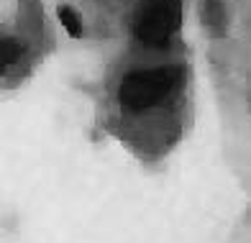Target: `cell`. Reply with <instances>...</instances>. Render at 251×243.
<instances>
[{
	"label": "cell",
	"mask_w": 251,
	"mask_h": 243,
	"mask_svg": "<svg viewBox=\"0 0 251 243\" xmlns=\"http://www.w3.org/2000/svg\"><path fill=\"white\" fill-rule=\"evenodd\" d=\"M21 54H24V46H21V41H16V39H3V67L13 64Z\"/></svg>",
	"instance_id": "4"
},
{
	"label": "cell",
	"mask_w": 251,
	"mask_h": 243,
	"mask_svg": "<svg viewBox=\"0 0 251 243\" xmlns=\"http://www.w3.org/2000/svg\"><path fill=\"white\" fill-rule=\"evenodd\" d=\"M179 77V69L175 67H159V69H144V72H131L123 77L118 87V97L128 110H144L154 102L164 100L169 90L175 87Z\"/></svg>",
	"instance_id": "1"
},
{
	"label": "cell",
	"mask_w": 251,
	"mask_h": 243,
	"mask_svg": "<svg viewBox=\"0 0 251 243\" xmlns=\"http://www.w3.org/2000/svg\"><path fill=\"white\" fill-rule=\"evenodd\" d=\"M59 21H62V26L67 28V33H70L72 39L82 36V21H79L77 10H72L70 5H62V8H59Z\"/></svg>",
	"instance_id": "3"
},
{
	"label": "cell",
	"mask_w": 251,
	"mask_h": 243,
	"mask_svg": "<svg viewBox=\"0 0 251 243\" xmlns=\"http://www.w3.org/2000/svg\"><path fill=\"white\" fill-rule=\"evenodd\" d=\"M175 21H177L175 0H154V3L144 10L136 31H139V36L146 44H164L169 31L175 28Z\"/></svg>",
	"instance_id": "2"
}]
</instances>
